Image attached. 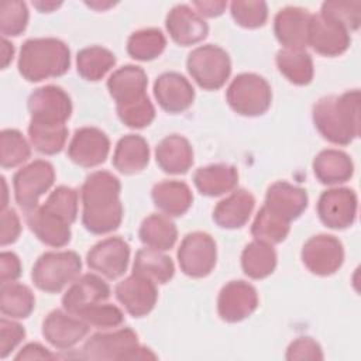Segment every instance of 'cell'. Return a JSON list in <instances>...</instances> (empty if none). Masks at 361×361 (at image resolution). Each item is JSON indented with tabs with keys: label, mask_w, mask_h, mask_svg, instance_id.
Returning <instances> with one entry per match:
<instances>
[{
	"label": "cell",
	"mask_w": 361,
	"mask_h": 361,
	"mask_svg": "<svg viewBox=\"0 0 361 361\" xmlns=\"http://www.w3.org/2000/svg\"><path fill=\"white\" fill-rule=\"evenodd\" d=\"M28 17V8L24 1H3L0 4V31L3 37L20 35L27 28Z\"/></svg>",
	"instance_id": "7bdbcfd3"
},
{
	"label": "cell",
	"mask_w": 361,
	"mask_h": 361,
	"mask_svg": "<svg viewBox=\"0 0 361 361\" xmlns=\"http://www.w3.org/2000/svg\"><path fill=\"white\" fill-rule=\"evenodd\" d=\"M79 358L83 360H155L157 355L147 347L140 345L137 333L123 327L110 333H96L83 344Z\"/></svg>",
	"instance_id": "277c9868"
},
{
	"label": "cell",
	"mask_w": 361,
	"mask_h": 361,
	"mask_svg": "<svg viewBox=\"0 0 361 361\" xmlns=\"http://www.w3.org/2000/svg\"><path fill=\"white\" fill-rule=\"evenodd\" d=\"M307 200L305 189L285 180H279L268 188L264 206L290 223L306 210Z\"/></svg>",
	"instance_id": "cb8c5ba5"
},
{
	"label": "cell",
	"mask_w": 361,
	"mask_h": 361,
	"mask_svg": "<svg viewBox=\"0 0 361 361\" xmlns=\"http://www.w3.org/2000/svg\"><path fill=\"white\" fill-rule=\"evenodd\" d=\"M290 223L272 213L268 207L262 206L251 226V234L255 240L265 241L268 244L282 243L290 230Z\"/></svg>",
	"instance_id": "ab89813d"
},
{
	"label": "cell",
	"mask_w": 361,
	"mask_h": 361,
	"mask_svg": "<svg viewBox=\"0 0 361 361\" xmlns=\"http://www.w3.org/2000/svg\"><path fill=\"white\" fill-rule=\"evenodd\" d=\"M25 221L34 235L49 247H63L71 241V224L44 204L25 212Z\"/></svg>",
	"instance_id": "7402d4cb"
},
{
	"label": "cell",
	"mask_w": 361,
	"mask_h": 361,
	"mask_svg": "<svg viewBox=\"0 0 361 361\" xmlns=\"http://www.w3.org/2000/svg\"><path fill=\"white\" fill-rule=\"evenodd\" d=\"M350 32L336 21L322 16L312 14L307 31V45L324 56H337L350 47Z\"/></svg>",
	"instance_id": "ac0fdd59"
},
{
	"label": "cell",
	"mask_w": 361,
	"mask_h": 361,
	"mask_svg": "<svg viewBox=\"0 0 361 361\" xmlns=\"http://www.w3.org/2000/svg\"><path fill=\"white\" fill-rule=\"evenodd\" d=\"M312 14L302 7L281 8L274 18L276 39L288 49H305L307 47V31Z\"/></svg>",
	"instance_id": "ffe728a7"
},
{
	"label": "cell",
	"mask_w": 361,
	"mask_h": 361,
	"mask_svg": "<svg viewBox=\"0 0 361 361\" xmlns=\"http://www.w3.org/2000/svg\"><path fill=\"white\" fill-rule=\"evenodd\" d=\"M30 155V144L18 130L6 128L0 133V162L4 169L24 164Z\"/></svg>",
	"instance_id": "60d3db41"
},
{
	"label": "cell",
	"mask_w": 361,
	"mask_h": 361,
	"mask_svg": "<svg viewBox=\"0 0 361 361\" xmlns=\"http://www.w3.org/2000/svg\"><path fill=\"white\" fill-rule=\"evenodd\" d=\"M25 337V329L6 317L0 319V357L6 358Z\"/></svg>",
	"instance_id": "c3c4849f"
},
{
	"label": "cell",
	"mask_w": 361,
	"mask_h": 361,
	"mask_svg": "<svg viewBox=\"0 0 361 361\" xmlns=\"http://www.w3.org/2000/svg\"><path fill=\"white\" fill-rule=\"evenodd\" d=\"M110 298V286L94 274H85L76 278L62 298V306L66 312L76 314L85 307L106 302Z\"/></svg>",
	"instance_id": "603a6c76"
},
{
	"label": "cell",
	"mask_w": 361,
	"mask_h": 361,
	"mask_svg": "<svg viewBox=\"0 0 361 361\" xmlns=\"http://www.w3.org/2000/svg\"><path fill=\"white\" fill-rule=\"evenodd\" d=\"M217 259L213 237L203 231H193L183 237L178 248V262L182 272L192 278L207 276Z\"/></svg>",
	"instance_id": "9c48e42d"
},
{
	"label": "cell",
	"mask_w": 361,
	"mask_h": 361,
	"mask_svg": "<svg viewBox=\"0 0 361 361\" xmlns=\"http://www.w3.org/2000/svg\"><path fill=\"white\" fill-rule=\"evenodd\" d=\"M133 274L142 275L155 283H166L175 274V265L171 257L165 255L162 251L147 247L137 251Z\"/></svg>",
	"instance_id": "836d02e7"
},
{
	"label": "cell",
	"mask_w": 361,
	"mask_h": 361,
	"mask_svg": "<svg viewBox=\"0 0 361 361\" xmlns=\"http://www.w3.org/2000/svg\"><path fill=\"white\" fill-rule=\"evenodd\" d=\"M147 73L135 65H126L114 71L109 80L107 89L116 106L128 104L147 96Z\"/></svg>",
	"instance_id": "d4e9b609"
},
{
	"label": "cell",
	"mask_w": 361,
	"mask_h": 361,
	"mask_svg": "<svg viewBox=\"0 0 361 361\" xmlns=\"http://www.w3.org/2000/svg\"><path fill=\"white\" fill-rule=\"evenodd\" d=\"M197 14L204 17H219L224 13L227 7V1H214V0H203V1H193L192 3Z\"/></svg>",
	"instance_id": "db71d44e"
},
{
	"label": "cell",
	"mask_w": 361,
	"mask_h": 361,
	"mask_svg": "<svg viewBox=\"0 0 361 361\" xmlns=\"http://www.w3.org/2000/svg\"><path fill=\"white\" fill-rule=\"evenodd\" d=\"M21 275L20 258L11 251H3L0 254V281L1 283H10L18 279Z\"/></svg>",
	"instance_id": "816d5d0a"
},
{
	"label": "cell",
	"mask_w": 361,
	"mask_h": 361,
	"mask_svg": "<svg viewBox=\"0 0 361 361\" xmlns=\"http://www.w3.org/2000/svg\"><path fill=\"white\" fill-rule=\"evenodd\" d=\"M138 235L141 243L148 248L166 251L175 245L178 230L169 216L154 213L142 220Z\"/></svg>",
	"instance_id": "1f68e13d"
},
{
	"label": "cell",
	"mask_w": 361,
	"mask_h": 361,
	"mask_svg": "<svg viewBox=\"0 0 361 361\" xmlns=\"http://www.w3.org/2000/svg\"><path fill=\"white\" fill-rule=\"evenodd\" d=\"M196 189L204 196H220L233 190L238 183L235 166L227 164H213L196 169L193 173Z\"/></svg>",
	"instance_id": "f1b7e54d"
},
{
	"label": "cell",
	"mask_w": 361,
	"mask_h": 361,
	"mask_svg": "<svg viewBox=\"0 0 361 361\" xmlns=\"http://www.w3.org/2000/svg\"><path fill=\"white\" fill-rule=\"evenodd\" d=\"M116 65V56L107 48L93 45L83 48L76 55L78 73L90 82L100 80Z\"/></svg>",
	"instance_id": "d590c367"
},
{
	"label": "cell",
	"mask_w": 361,
	"mask_h": 361,
	"mask_svg": "<svg viewBox=\"0 0 361 361\" xmlns=\"http://www.w3.org/2000/svg\"><path fill=\"white\" fill-rule=\"evenodd\" d=\"M165 25L171 38L182 47L203 41L209 32V25L203 17L186 4L175 6L168 13Z\"/></svg>",
	"instance_id": "44dd1931"
},
{
	"label": "cell",
	"mask_w": 361,
	"mask_h": 361,
	"mask_svg": "<svg viewBox=\"0 0 361 361\" xmlns=\"http://www.w3.org/2000/svg\"><path fill=\"white\" fill-rule=\"evenodd\" d=\"M14 56V45L3 37L1 39V68L6 69Z\"/></svg>",
	"instance_id": "11a10c76"
},
{
	"label": "cell",
	"mask_w": 361,
	"mask_h": 361,
	"mask_svg": "<svg viewBox=\"0 0 361 361\" xmlns=\"http://www.w3.org/2000/svg\"><path fill=\"white\" fill-rule=\"evenodd\" d=\"M186 66L192 79L206 90L220 89L231 73L228 54L213 44L195 48L188 55Z\"/></svg>",
	"instance_id": "52a82bcc"
},
{
	"label": "cell",
	"mask_w": 361,
	"mask_h": 361,
	"mask_svg": "<svg viewBox=\"0 0 361 361\" xmlns=\"http://www.w3.org/2000/svg\"><path fill=\"white\" fill-rule=\"evenodd\" d=\"M21 233V223L14 209H1V233L0 244L4 247L14 243Z\"/></svg>",
	"instance_id": "f907efd6"
},
{
	"label": "cell",
	"mask_w": 361,
	"mask_h": 361,
	"mask_svg": "<svg viewBox=\"0 0 361 361\" xmlns=\"http://www.w3.org/2000/svg\"><path fill=\"white\" fill-rule=\"evenodd\" d=\"M109 151V137L96 127H82L76 130L68 145V157L71 161L83 168H93L103 164Z\"/></svg>",
	"instance_id": "9a60e30c"
},
{
	"label": "cell",
	"mask_w": 361,
	"mask_h": 361,
	"mask_svg": "<svg viewBox=\"0 0 361 361\" xmlns=\"http://www.w3.org/2000/svg\"><path fill=\"white\" fill-rule=\"evenodd\" d=\"M55 180V169L51 162L37 159L18 169L13 176L16 202L24 212L38 206L39 197L49 190Z\"/></svg>",
	"instance_id": "ba28073f"
},
{
	"label": "cell",
	"mask_w": 361,
	"mask_h": 361,
	"mask_svg": "<svg viewBox=\"0 0 361 361\" xmlns=\"http://www.w3.org/2000/svg\"><path fill=\"white\" fill-rule=\"evenodd\" d=\"M90 326L76 314L52 310L42 322V336L59 350H69L85 338Z\"/></svg>",
	"instance_id": "e0dca14e"
},
{
	"label": "cell",
	"mask_w": 361,
	"mask_h": 361,
	"mask_svg": "<svg viewBox=\"0 0 361 361\" xmlns=\"http://www.w3.org/2000/svg\"><path fill=\"white\" fill-rule=\"evenodd\" d=\"M121 183L107 171H96L85 179L80 189L82 223L93 234H107L118 228L123 220L120 200Z\"/></svg>",
	"instance_id": "6da1fadb"
},
{
	"label": "cell",
	"mask_w": 361,
	"mask_h": 361,
	"mask_svg": "<svg viewBox=\"0 0 361 361\" xmlns=\"http://www.w3.org/2000/svg\"><path fill=\"white\" fill-rule=\"evenodd\" d=\"M62 3L61 1H32V6L38 8L41 13H51L58 8Z\"/></svg>",
	"instance_id": "9f6ffc18"
},
{
	"label": "cell",
	"mask_w": 361,
	"mask_h": 361,
	"mask_svg": "<svg viewBox=\"0 0 361 361\" xmlns=\"http://www.w3.org/2000/svg\"><path fill=\"white\" fill-rule=\"evenodd\" d=\"M148 162L149 147L141 135L127 134L118 140L113 154V165L118 172L124 175L138 173Z\"/></svg>",
	"instance_id": "83f0119b"
},
{
	"label": "cell",
	"mask_w": 361,
	"mask_h": 361,
	"mask_svg": "<svg viewBox=\"0 0 361 361\" xmlns=\"http://www.w3.org/2000/svg\"><path fill=\"white\" fill-rule=\"evenodd\" d=\"M165 47V35L158 28L138 30L127 39V52L137 61H152L164 52Z\"/></svg>",
	"instance_id": "f35d334b"
},
{
	"label": "cell",
	"mask_w": 361,
	"mask_h": 361,
	"mask_svg": "<svg viewBox=\"0 0 361 361\" xmlns=\"http://www.w3.org/2000/svg\"><path fill=\"white\" fill-rule=\"evenodd\" d=\"M241 267L244 274L252 279L269 276L276 267V252L272 244L259 240L247 244L241 254Z\"/></svg>",
	"instance_id": "d6a6232c"
},
{
	"label": "cell",
	"mask_w": 361,
	"mask_h": 361,
	"mask_svg": "<svg viewBox=\"0 0 361 361\" xmlns=\"http://www.w3.org/2000/svg\"><path fill=\"white\" fill-rule=\"evenodd\" d=\"M80 269L82 261L75 251H49L35 261L31 279L39 290L56 293L75 281Z\"/></svg>",
	"instance_id": "5b68a950"
},
{
	"label": "cell",
	"mask_w": 361,
	"mask_h": 361,
	"mask_svg": "<svg viewBox=\"0 0 361 361\" xmlns=\"http://www.w3.org/2000/svg\"><path fill=\"white\" fill-rule=\"evenodd\" d=\"M317 214L324 226L334 230L350 227L357 216V195L348 188L324 190L317 202Z\"/></svg>",
	"instance_id": "7c38bea8"
},
{
	"label": "cell",
	"mask_w": 361,
	"mask_h": 361,
	"mask_svg": "<svg viewBox=\"0 0 361 361\" xmlns=\"http://www.w3.org/2000/svg\"><path fill=\"white\" fill-rule=\"evenodd\" d=\"M286 360H323V350L320 344L312 337H298L293 340L286 350Z\"/></svg>",
	"instance_id": "681fc988"
},
{
	"label": "cell",
	"mask_w": 361,
	"mask_h": 361,
	"mask_svg": "<svg viewBox=\"0 0 361 361\" xmlns=\"http://www.w3.org/2000/svg\"><path fill=\"white\" fill-rule=\"evenodd\" d=\"M254 206V196L245 189H237L216 204L213 220L221 228H240L248 221Z\"/></svg>",
	"instance_id": "4316f807"
},
{
	"label": "cell",
	"mask_w": 361,
	"mask_h": 361,
	"mask_svg": "<svg viewBox=\"0 0 361 361\" xmlns=\"http://www.w3.org/2000/svg\"><path fill=\"white\" fill-rule=\"evenodd\" d=\"M116 109L120 120L130 128H144L155 118V109L148 96Z\"/></svg>",
	"instance_id": "7dc6e473"
},
{
	"label": "cell",
	"mask_w": 361,
	"mask_h": 361,
	"mask_svg": "<svg viewBox=\"0 0 361 361\" xmlns=\"http://www.w3.org/2000/svg\"><path fill=\"white\" fill-rule=\"evenodd\" d=\"M226 99L228 106L241 116L255 117L264 114L272 102L269 83L255 73H240L230 83Z\"/></svg>",
	"instance_id": "8992f818"
},
{
	"label": "cell",
	"mask_w": 361,
	"mask_h": 361,
	"mask_svg": "<svg viewBox=\"0 0 361 361\" xmlns=\"http://www.w3.org/2000/svg\"><path fill=\"white\" fill-rule=\"evenodd\" d=\"M151 196L162 213L173 217L185 214L193 202L190 188L180 180H162L154 185Z\"/></svg>",
	"instance_id": "f546056e"
},
{
	"label": "cell",
	"mask_w": 361,
	"mask_h": 361,
	"mask_svg": "<svg viewBox=\"0 0 361 361\" xmlns=\"http://www.w3.org/2000/svg\"><path fill=\"white\" fill-rule=\"evenodd\" d=\"M154 96L162 110L168 113H182L195 100V89L190 82L178 72H165L154 83Z\"/></svg>",
	"instance_id": "d6986e66"
},
{
	"label": "cell",
	"mask_w": 361,
	"mask_h": 361,
	"mask_svg": "<svg viewBox=\"0 0 361 361\" xmlns=\"http://www.w3.org/2000/svg\"><path fill=\"white\" fill-rule=\"evenodd\" d=\"M28 137L31 145L41 154L54 155L62 151L68 140V128L65 124H45L30 121Z\"/></svg>",
	"instance_id": "74e56055"
},
{
	"label": "cell",
	"mask_w": 361,
	"mask_h": 361,
	"mask_svg": "<svg viewBox=\"0 0 361 361\" xmlns=\"http://www.w3.org/2000/svg\"><path fill=\"white\" fill-rule=\"evenodd\" d=\"M313 172L319 182L324 185H338L347 182L354 173V164L343 151L323 149L313 161Z\"/></svg>",
	"instance_id": "4dcf8cb0"
},
{
	"label": "cell",
	"mask_w": 361,
	"mask_h": 361,
	"mask_svg": "<svg viewBox=\"0 0 361 361\" xmlns=\"http://www.w3.org/2000/svg\"><path fill=\"white\" fill-rule=\"evenodd\" d=\"M312 116L323 138L337 145H348L360 137V90L319 99Z\"/></svg>",
	"instance_id": "7a4b0ae2"
},
{
	"label": "cell",
	"mask_w": 361,
	"mask_h": 361,
	"mask_svg": "<svg viewBox=\"0 0 361 361\" xmlns=\"http://www.w3.org/2000/svg\"><path fill=\"white\" fill-rule=\"evenodd\" d=\"M58 355L51 353L48 348L41 345L39 343H30L24 345L18 354L16 355V360H56Z\"/></svg>",
	"instance_id": "f5cc1de1"
},
{
	"label": "cell",
	"mask_w": 361,
	"mask_h": 361,
	"mask_svg": "<svg viewBox=\"0 0 361 361\" xmlns=\"http://www.w3.org/2000/svg\"><path fill=\"white\" fill-rule=\"evenodd\" d=\"M28 111L32 121L65 124L72 114V102L62 87L47 85L35 89L30 94Z\"/></svg>",
	"instance_id": "8fae6325"
},
{
	"label": "cell",
	"mask_w": 361,
	"mask_h": 361,
	"mask_svg": "<svg viewBox=\"0 0 361 361\" xmlns=\"http://www.w3.org/2000/svg\"><path fill=\"white\" fill-rule=\"evenodd\" d=\"M278 71L293 85L305 86L313 79V61L305 49H288L278 51L275 58Z\"/></svg>",
	"instance_id": "e575fe53"
},
{
	"label": "cell",
	"mask_w": 361,
	"mask_h": 361,
	"mask_svg": "<svg viewBox=\"0 0 361 361\" xmlns=\"http://www.w3.org/2000/svg\"><path fill=\"white\" fill-rule=\"evenodd\" d=\"M76 316L94 329L117 327L124 322V313L117 306L104 302L85 307Z\"/></svg>",
	"instance_id": "ee69618b"
},
{
	"label": "cell",
	"mask_w": 361,
	"mask_h": 361,
	"mask_svg": "<svg viewBox=\"0 0 361 361\" xmlns=\"http://www.w3.org/2000/svg\"><path fill=\"white\" fill-rule=\"evenodd\" d=\"M86 6H89V7H92V8H97V10H104V8H107V7H111V6H114V3H107V4H100V3H86Z\"/></svg>",
	"instance_id": "6f0895ef"
},
{
	"label": "cell",
	"mask_w": 361,
	"mask_h": 361,
	"mask_svg": "<svg viewBox=\"0 0 361 361\" xmlns=\"http://www.w3.org/2000/svg\"><path fill=\"white\" fill-rule=\"evenodd\" d=\"M114 293L117 300L134 317L148 314L158 299L155 282L138 274H133L118 282L114 288Z\"/></svg>",
	"instance_id": "2e32d148"
},
{
	"label": "cell",
	"mask_w": 361,
	"mask_h": 361,
	"mask_svg": "<svg viewBox=\"0 0 361 361\" xmlns=\"http://www.w3.org/2000/svg\"><path fill=\"white\" fill-rule=\"evenodd\" d=\"M78 199L79 195L73 188L58 186L51 192L44 206L72 224L78 217Z\"/></svg>",
	"instance_id": "f6af8a7d"
},
{
	"label": "cell",
	"mask_w": 361,
	"mask_h": 361,
	"mask_svg": "<svg viewBox=\"0 0 361 361\" xmlns=\"http://www.w3.org/2000/svg\"><path fill=\"white\" fill-rule=\"evenodd\" d=\"M320 14L336 21L348 32L357 31L361 23V1L331 0L322 4Z\"/></svg>",
	"instance_id": "b9f144b4"
},
{
	"label": "cell",
	"mask_w": 361,
	"mask_h": 361,
	"mask_svg": "<svg viewBox=\"0 0 361 361\" xmlns=\"http://www.w3.org/2000/svg\"><path fill=\"white\" fill-rule=\"evenodd\" d=\"M155 159L165 173L182 175L186 173L193 164V148L185 137L171 134L162 138L157 145Z\"/></svg>",
	"instance_id": "484cf974"
},
{
	"label": "cell",
	"mask_w": 361,
	"mask_h": 361,
	"mask_svg": "<svg viewBox=\"0 0 361 361\" xmlns=\"http://www.w3.org/2000/svg\"><path fill=\"white\" fill-rule=\"evenodd\" d=\"M258 307L257 289L245 281L227 282L217 298L219 316L228 323H237L251 316Z\"/></svg>",
	"instance_id": "5bb4252c"
},
{
	"label": "cell",
	"mask_w": 361,
	"mask_h": 361,
	"mask_svg": "<svg viewBox=\"0 0 361 361\" xmlns=\"http://www.w3.org/2000/svg\"><path fill=\"white\" fill-rule=\"evenodd\" d=\"M230 13L238 25L258 28L267 23L268 6L265 1H233Z\"/></svg>",
	"instance_id": "bcb514c9"
},
{
	"label": "cell",
	"mask_w": 361,
	"mask_h": 361,
	"mask_svg": "<svg viewBox=\"0 0 361 361\" xmlns=\"http://www.w3.org/2000/svg\"><path fill=\"white\" fill-rule=\"evenodd\" d=\"M130 261V245L121 237H109L94 244L87 255L89 268L109 279L121 276Z\"/></svg>",
	"instance_id": "4fadbf2b"
},
{
	"label": "cell",
	"mask_w": 361,
	"mask_h": 361,
	"mask_svg": "<svg viewBox=\"0 0 361 361\" xmlns=\"http://www.w3.org/2000/svg\"><path fill=\"white\" fill-rule=\"evenodd\" d=\"M35 306L32 290L24 283H1L0 289V310L11 319H25L31 314Z\"/></svg>",
	"instance_id": "8d00e7d4"
},
{
	"label": "cell",
	"mask_w": 361,
	"mask_h": 361,
	"mask_svg": "<svg viewBox=\"0 0 361 361\" xmlns=\"http://www.w3.org/2000/svg\"><path fill=\"white\" fill-rule=\"evenodd\" d=\"M302 261L314 275H333L343 265L344 248L341 241L330 234L310 237L302 248Z\"/></svg>",
	"instance_id": "30bf717a"
},
{
	"label": "cell",
	"mask_w": 361,
	"mask_h": 361,
	"mask_svg": "<svg viewBox=\"0 0 361 361\" xmlns=\"http://www.w3.org/2000/svg\"><path fill=\"white\" fill-rule=\"evenodd\" d=\"M17 66L20 75L28 82L58 78L71 66V51L58 38H31L23 44Z\"/></svg>",
	"instance_id": "3957f363"
}]
</instances>
